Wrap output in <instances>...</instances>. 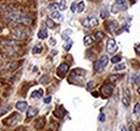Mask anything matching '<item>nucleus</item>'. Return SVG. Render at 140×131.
<instances>
[{
	"label": "nucleus",
	"instance_id": "f03ea898",
	"mask_svg": "<svg viewBox=\"0 0 140 131\" xmlns=\"http://www.w3.org/2000/svg\"><path fill=\"white\" fill-rule=\"evenodd\" d=\"M108 61H109V58H108L107 55L101 56L99 59L95 62V64H94V68H95V70H96V72L100 73V72L104 71L105 68L107 67V64H108Z\"/></svg>",
	"mask_w": 140,
	"mask_h": 131
},
{
	"label": "nucleus",
	"instance_id": "bb28decb",
	"mask_svg": "<svg viewBox=\"0 0 140 131\" xmlns=\"http://www.w3.org/2000/svg\"><path fill=\"white\" fill-rule=\"evenodd\" d=\"M94 87H95V82H94V81H91V82H88V83L86 84V89H87V90H92Z\"/></svg>",
	"mask_w": 140,
	"mask_h": 131
},
{
	"label": "nucleus",
	"instance_id": "37998d69",
	"mask_svg": "<svg viewBox=\"0 0 140 131\" xmlns=\"http://www.w3.org/2000/svg\"><path fill=\"white\" fill-rule=\"evenodd\" d=\"M52 52H53V53H52L53 55H55V54H57V50H55V49H54V50H52Z\"/></svg>",
	"mask_w": 140,
	"mask_h": 131
},
{
	"label": "nucleus",
	"instance_id": "4be33fe9",
	"mask_svg": "<svg viewBox=\"0 0 140 131\" xmlns=\"http://www.w3.org/2000/svg\"><path fill=\"white\" fill-rule=\"evenodd\" d=\"M17 66H18V63L17 62H11V63H9L8 66H6V69H8V71H12V70H15L16 68H17Z\"/></svg>",
	"mask_w": 140,
	"mask_h": 131
},
{
	"label": "nucleus",
	"instance_id": "aec40b11",
	"mask_svg": "<svg viewBox=\"0 0 140 131\" xmlns=\"http://www.w3.org/2000/svg\"><path fill=\"white\" fill-rule=\"evenodd\" d=\"M131 81L134 84H140V75L138 73H134L131 75Z\"/></svg>",
	"mask_w": 140,
	"mask_h": 131
},
{
	"label": "nucleus",
	"instance_id": "a19ab883",
	"mask_svg": "<svg viewBox=\"0 0 140 131\" xmlns=\"http://www.w3.org/2000/svg\"><path fill=\"white\" fill-rule=\"evenodd\" d=\"M137 92H138V94H140V86L138 87V89H137Z\"/></svg>",
	"mask_w": 140,
	"mask_h": 131
},
{
	"label": "nucleus",
	"instance_id": "a878e982",
	"mask_svg": "<svg viewBox=\"0 0 140 131\" xmlns=\"http://www.w3.org/2000/svg\"><path fill=\"white\" fill-rule=\"evenodd\" d=\"M125 68H126V66H125L124 63H120V64H116V66H115L114 70H115V71H122V70H124Z\"/></svg>",
	"mask_w": 140,
	"mask_h": 131
},
{
	"label": "nucleus",
	"instance_id": "f3484780",
	"mask_svg": "<svg viewBox=\"0 0 140 131\" xmlns=\"http://www.w3.org/2000/svg\"><path fill=\"white\" fill-rule=\"evenodd\" d=\"M42 49H43V46H42L41 43H39V44H37L36 46H34L32 53H34V54H40V53L42 52Z\"/></svg>",
	"mask_w": 140,
	"mask_h": 131
},
{
	"label": "nucleus",
	"instance_id": "f8f14e48",
	"mask_svg": "<svg viewBox=\"0 0 140 131\" xmlns=\"http://www.w3.org/2000/svg\"><path fill=\"white\" fill-rule=\"evenodd\" d=\"M38 108L36 107H29L28 108V112H27V117L28 118H32L34 116H36L37 114H38Z\"/></svg>",
	"mask_w": 140,
	"mask_h": 131
},
{
	"label": "nucleus",
	"instance_id": "4c0bfd02",
	"mask_svg": "<svg viewBox=\"0 0 140 131\" xmlns=\"http://www.w3.org/2000/svg\"><path fill=\"white\" fill-rule=\"evenodd\" d=\"M51 100H52V97H48V98H45V99H44V103H50L51 102Z\"/></svg>",
	"mask_w": 140,
	"mask_h": 131
},
{
	"label": "nucleus",
	"instance_id": "c85d7f7f",
	"mask_svg": "<svg viewBox=\"0 0 140 131\" xmlns=\"http://www.w3.org/2000/svg\"><path fill=\"white\" fill-rule=\"evenodd\" d=\"M100 17L101 18H107L108 17V11L106 9H102L100 12Z\"/></svg>",
	"mask_w": 140,
	"mask_h": 131
},
{
	"label": "nucleus",
	"instance_id": "6e6552de",
	"mask_svg": "<svg viewBox=\"0 0 140 131\" xmlns=\"http://www.w3.org/2000/svg\"><path fill=\"white\" fill-rule=\"evenodd\" d=\"M115 5L119 8V10H122V11H126L128 9V4H127V1L126 0H115Z\"/></svg>",
	"mask_w": 140,
	"mask_h": 131
},
{
	"label": "nucleus",
	"instance_id": "cd10ccee",
	"mask_svg": "<svg viewBox=\"0 0 140 131\" xmlns=\"http://www.w3.org/2000/svg\"><path fill=\"white\" fill-rule=\"evenodd\" d=\"M120 60H121V56H120V55H117V56H113V57L111 58V62H113V63H117V62H120Z\"/></svg>",
	"mask_w": 140,
	"mask_h": 131
},
{
	"label": "nucleus",
	"instance_id": "a18cd8bd",
	"mask_svg": "<svg viewBox=\"0 0 140 131\" xmlns=\"http://www.w3.org/2000/svg\"><path fill=\"white\" fill-rule=\"evenodd\" d=\"M18 1H24V0H18Z\"/></svg>",
	"mask_w": 140,
	"mask_h": 131
},
{
	"label": "nucleus",
	"instance_id": "473e14b6",
	"mask_svg": "<svg viewBox=\"0 0 140 131\" xmlns=\"http://www.w3.org/2000/svg\"><path fill=\"white\" fill-rule=\"evenodd\" d=\"M134 113L135 114H140V104L139 103H137L136 105H135V107H134Z\"/></svg>",
	"mask_w": 140,
	"mask_h": 131
},
{
	"label": "nucleus",
	"instance_id": "c03bdc74",
	"mask_svg": "<svg viewBox=\"0 0 140 131\" xmlns=\"http://www.w3.org/2000/svg\"><path fill=\"white\" fill-rule=\"evenodd\" d=\"M122 131H127V130H126V128H125V127H123L122 128Z\"/></svg>",
	"mask_w": 140,
	"mask_h": 131
},
{
	"label": "nucleus",
	"instance_id": "412c9836",
	"mask_svg": "<svg viewBox=\"0 0 140 131\" xmlns=\"http://www.w3.org/2000/svg\"><path fill=\"white\" fill-rule=\"evenodd\" d=\"M109 26H110V30H111L112 32H114L116 29H117V27H119V25H117V23L115 20H112V21H110V24H109Z\"/></svg>",
	"mask_w": 140,
	"mask_h": 131
},
{
	"label": "nucleus",
	"instance_id": "2eb2a0df",
	"mask_svg": "<svg viewBox=\"0 0 140 131\" xmlns=\"http://www.w3.org/2000/svg\"><path fill=\"white\" fill-rule=\"evenodd\" d=\"M94 39L93 37H91V35H85L84 39H83V42H84V45L85 46H88V45H91L92 43H93Z\"/></svg>",
	"mask_w": 140,
	"mask_h": 131
},
{
	"label": "nucleus",
	"instance_id": "7c9ffc66",
	"mask_svg": "<svg viewBox=\"0 0 140 131\" xmlns=\"http://www.w3.org/2000/svg\"><path fill=\"white\" fill-rule=\"evenodd\" d=\"M50 81V78H49V76H46V75H43L41 78H40V83H42V84H45V83H48Z\"/></svg>",
	"mask_w": 140,
	"mask_h": 131
},
{
	"label": "nucleus",
	"instance_id": "f704fd0d",
	"mask_svg": "<svg viewBox=\"0 0 140 131\" xmlns=\"http://www.w3.org/2000/svg\"><path fill=\"white\" fill-rule=\"evenodd\" d=\"M49 9H51V10H56V9H58V3H52V4H50V5H49Z\"/></svg>",
	"mask_w": 140,
	"mask_h": 131
},
{
	"label": "nucleus",
	"instance_id": "423d86ee",
	"mask_svg": "<svg viewBox=\"0 0 140 131\" xmlns=\"http://www.w3.org/2000/svg\"><path fill=\"white\" fill-rule=\"evenodd\" d=\"M117 50V44L114 39H109L107 42V52L109 54H113Z\"/></svg>",
	"mask_w": 140,
	"mask_h": 131
},
{
	"label": "nucleus",
	"instance_id": "9b49d317",
	"mask_svg": "<svg viewBox=\"0 0 140 131\" xmlns=\"http://www.w3.org/2000/svg\"><path fill=\"white\" fill-rule=\"evenodd\" d=\"M27 106H28V104H27L26 101H18V102L16 103V108L18 111H21V112L26 111Z\"/></svg>",
	"mask_w": 140,
	"mask_h": 131
},
{
	"label": "nucleus",
	"instance_id": "79ce46f5",
	"mask_svg": "<svg viewBox=\"0 0 140 131\" xmlns=\"http://www.w3.org/2000/svg\"><path fill=\"white\" fill-rule=\"evenodd\" d=\"M93 96H94V97H97V96H98V93H97V92H94V93H93Z\"/></svg>",
	"mask_w": 140,
	"mask_h": 131
},
{
	"label": "nucleus",
	"instance_id": "58836bf2",
	"mask_svg": "<svg viewBox=\"0 0 140 131\" xmlns=\"http://www.w3.org/2000/svg\"><path fill=\"white\" fill-rule=\"evenodd\" d=\"M50 44L52 45V46H54V45L56 44V41H55V39H53V38H52V39H50Z\"/></svg>",
	"mask_w": 140,
	"mask_h": 131
},
{
	"label": "nucleus",
	"instance_id": "4468645a",
	"mask_svg": "<svg viewBox=\"0 0 140 131\" xmlns=\"http://www.w3.org/2000/svg\"><path fill=\"white\" fill-rule=\"evenodd\" d=\"M42 96H43V89H41V88L32 91V93H31L32 99H40V98H42Z\"/></svg>",
	"mask_w": 140,
	"mask_h": 131
},
{
	"label": "nucleus",
	"instance_id": "c756f323",
	"mask_svg": "<svg viewBox=\"0 0 140 131\" xmlns=\"http://www.w3.org/2000/svg\"><path fill=\"white\" fill-rule=\"evenodd\" d=\"M72 43H73V42H72L71 40H69V41L67 42V44L64 45V48H65L66 50H69V49L71 48V46H72Z\"/></svg>",
	"mask_w": 140,
	"mask_h": 131
},
{
	"label": "nucleus",
	"instance_id": "393cba45",
	"mask_svg": "<svg viewBox=\"0 0 140 131\" xmlns=\"http://www.w3.org/2000/svg\"><path fill=\"white\" fill-rule=\"evenodd\" d=\"M58 9H59L61 11L66 10V0H61V3L58 4Z\"/></svg>",
	"mask_w": 140,
	"mask_h": 131
},
{
	"label": "nucleus",
	"instance_id": "dca6fc26",
	"mask_svg": "<svg viewBox=\"0 0 140 131\" xmlns=\"http://www.w3.org/2000/svg\"><path fill=\"white\" fill-rule=\"evenodd\" d=\"M54 114H55L56 117H58V118H62L63 116L65 115V110H64V107H63V106H59V108H58V110H56Z\"/></svg>",
	"mask_w": 140,
	"mask_h": 131
},
{
	"label": "nucleus",
	"instance_id": "e433bc0d",
	"mask_svg": "<svg viewBox=\"0 0 140 131\" xmlns=\"http://www.w3.org/2000/svg\"><path fill=\"white\" fill-rule=\"evenodd\" d=\"M76 11H77V3L72 2V4H71V12H76Z\"/></svg>",
	"mask_w": 140,
	"mask_h": 131
},
{
	"label": "nucleus",
	"instance_id": "a211bd4d",
	"mask_svg": "<svg viewBox=\"0 0 140 131\" xmlns=\"http://www.w3.org/2000/svg\"><path fill=\"white\" fill-rule=\"evenodd\" d=\"M84 9H85V2L84 1H80L78 3V5H77V11L79 13H82L84 11Z\"/></svg>",
	"mask_w": 140,
	"mask_h": 131
},
{
	"label": "nucleus",
	"instance_id": "20e7f679",
	"mask_svg": "<svg viewBox=\"0 0 140 131\" xmlns=\"http://www.w3.org/2000/svg\"><path fill=\"white\" fill-rule=\"evenodd\" d=\"M85 74H86V72H85L84 70L78 68V69H75V70L71 72L70 78L77 79V81H78V79H79V81H82V79L84 78V76H85Z\"/></svg>",
	"mask_w": 140,
	"mask_h": 131
},
{
	"label": "nucleus",
	"instance_id": "ddd939ff",
	"mask_svg": "<svg viewBox=\"0 0 140 131\" xmlns=\"http://www.w3.org/2000/svg\"><path fill=\"white\" fill-rule=\"evenodd\" d=\"M48 35H49V33H48L46 28H42V29H40L39 32H38V38L41 39V40L46 39V38H48Z\"/></svg>",
	"mask_w": 140,
	"mask_h": 131
},
{
	"label": "nucleus",
	"instance_id": "f257e3e1",
	"mask_svg": "<svg viewBox=\"0 0 140 131\" xmlns=\"http://www.w3.org/2000/svg\"><path fill=\"white\" fill-rule=\"evenodd\" d=\"M5 18L10 19L11 21H13L14 24H23V25H30L32 23V18L29 17L25 14H23L19 11L16 10H9L4 14Z\"/></svg>",
	"mask_w": 140,
	"mask_h": 131
},
{
	"label": "nucleus",
	"instance_id": "9d476101",
	"mask_svg": "<svg viewBox=\"0 0 140 131\" xmlns=\"http://www.w3.org/2000/svg\"><path fill=\"white\" fill-rule=\"evenodd\" d=\"M112 90H113V87H112V85H110V84H106L101 89L102 93H104L106 97H109L110 94L112 93Z\"/></svg>",
	"mask_w": 140,
	"mask_h": 131
},
{
	"label": "nucleus",
	"instance_id": "7ed1b4c3",
	"mask_svg": "<svg viewBox=\"0 0 140 131\" xmlns=\"http://www.w3.org/2000/svg\"><path fill=\"white\" fill-rule=\"evenodd\" d=\"M12 33H13V37L17 40H24L29 35V31L24 29V28H22V27L14 28L12 30Z\"/></svg>",
	"mask_w": 140,
	"mask_h": 131
},
{
	"label": "nucleus",
	"instance_id": "b1692460",
	"mask_svg": "<svg viewBox=\"0 0 140 131\" xmlns=\"http://www.w3.org/2000/svg\"><path fill=\"white\" fill-rule=\"evenodd\" d=\"M45 24H46V26H48L49 28H54V26H55L53 19H51V18H48V19L45 20Z\"/></svg>",
	"mask_w": 140,
	"mask_h": 131
},
{
	"label": "nucleus",
	"instance_id": "72a5a7b5",
	"mask_svg": "<svg viewBox=\"0 0 140 131\" xmlns=\"http://www.w3.org/2000/svg\"><path fill=\"white\" fill-rule=\"evenodd\" d=\"M102 38H104V33H102L101 31L96 32V39H97V40H101Z\"/></svg>",
	"mask_w": 140,
	"mask_h": 131
},
{
	"label": "nucleus",
	"instance_id": "2f4dec72",
	"mask_svg": "<svg viewBox=\"0 0 140 131\" xmlns=\"http://www.w3.org/2000/svg\"><path fill=\"white\" fill-rule=\"evenodd\" d=\"M121 77V75H111V76H110V81H111V82H115V81H117V79H119Z\"/></svg>",
	"mask_w": 140,
	"mask_h": 131
},
{
	"label": "nucleus",
	"instance_id": "1a4fd4ad",
	"mask_svg": "<svg viewBox=\"0 0 140 131\" xmlns=\"http://www.w3.org/2000/svg\"><path fill=\"white\" fill-rule=\"evenodd\" d=\"M68 70H69V66H68L67 63H62V64L59 66V67H58V71H57V73H58V75L63 76V75H65L66 73H67Z\"/></svg>",
	"mask_w": 140,
	"mask_h": 131
},
{
	"label": "nucleus",
	"instance_id": "0eeeda50",
	"mask_svg": "<svg viewBox=\"0 0 140 131\" xmlns=\"http://www.w3.org/2000/svg\"><path fill=\"white\" fill-rule=\"evenodd\" d=\"M122 102L124 104V106H129V102H130V92L127 88L124 89V94H123V98H122Z\"/></svg>",
	"mask_w": 140,
	"mask_h": 131
},
{
	"label": "nucleus",
	"instance_id": "39448f33",
	"mask_svg": "<svg viewBox=\"0 0 140 131\" xmlns=\"http://www.w3.org/2000/svg\"><path fill=\"white\" fill-rule=\"evenodd\" d=\"M98 23H99L98 19L96 17L92 16V17H87L83 20V26L86 28H94V27L98 26Z\"/></svg>",
	"mask_w": 140,
	"mask_h": 131
},
{
	"label": "nucleus",
	"instance_id": "ea45409f",
	"mask_svg": "<svg viewBox=\"0 0 140 131\" xmlns=\"http://www.w3.org/2000/svg\"><path fill=\"white\" fill-rule=\"evenodd\" d=\"M135 48H136V52H137V54L140 56V45L138 44V45H136L135 46Z\"/></svg>",
	"mask_w": 140,
	"mask_h": 131
},
{
	"label": "nucleus",
	"instance_id": "c9c22d12",
	"mask_svg": "<svg viewBox=\"0 0 140 131\" xmlns=\"http://www.w3.org/2000/svg\"><path fill=\"white\" fill-rule=\"evenodd\" d=\"M99 120H100L101 122H104V121L106 120V116H105L104 113H100V114H99Z\"/></svg>",
	"mask_w": 140,
	"mask_h": 131
},
{
	"label": "nucleus",
	"instance_id": "6ab92c4d",
	"mask_svg": "<svg viewBox=\"0 0 140 131\" xmlns=\"http://www.w3.org/2000/svg\"><path fill=\"white\" fill-rule=\"evenodd\" d=\"M71 33H72V30H71V29H67V30H65V31L63 32V34H62V38H63L64 40H68Z\"/></svg>",
	"mask_w": 140,
	"mask_h": 131
},
{
	"label": "nucleus",
	"instance_id": "5701e85b",
	"mask_svg": "<svg viewBox=\"0 0 140 131\" xmlns=\"http://www.w3.org/2000/svg\"><path fill=\"white\" fill-rule=\"evenodd\" d=\"M51 17H53V18H55V19H62L61 13L57 12V11H53L52 13H51Z\"/></svg>",
	"mask_w": 140,
	"mask_h": 131
}]
</instances>
